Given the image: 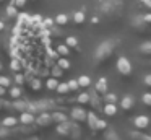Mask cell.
<instances>
[{
    "label": "cell",
    "instance_id": "obj_39",
    "mask_svg": "<svg viewBox=\"0 0 151 140\" xmlns=\"http://www.w3.org/2000/svg\"><path fill=\"white\" fill-rule=\"evenodd\" d=\"M15 83H17L18 86H20V85H23L24 83V75L20 73V72H17V73H15Z\"/></svg>",
    "mask_w": 151,
    "mask_h": 140
},
{
    "label": "cell",
    "instance_id": "obj_32",
    "mask_svg": "<svg viewBox=\"0 0 151 140\" xmlns=\"http://www.w3.org/2000/svg\"><path fill=\"white\" fill-rule=\"evenodd\" d=\"M104 101H106V103L115 104V103H117V96H115L114 93H104Z\"/></svg>",
    "mask_w": 151,
    "mask_h": 140
},
{
    "label": "cell",
    "instance_id": "obj_8",
    "mask_svg": "<svg viewBox=\"0 0 151 140\" xmlns=\"http://www.w3.org/2000/svg\"><path fill=\"white\" fill-rule=\"evenodd\" d=\"M132 26H133V28L137 29L138 33L146 31V23H145L143 16H135V18L132 20Z\"/></svg>",
    "mask_w": 151,
    "mask_h": 140
},
{
    "label": "cell",
    "instance_id": "obj_26",
    "mask_svg": "<svg viewBox=\"0 0 151 140\" xmlns=\"http://www.w3.org/2000/svg\"><path fill=\"white\" fill-rule=\"evenodd\" d=\"M29 85H31V88H33L34 91H39L41 88H42V81H41L39 78H31Z\"/></svg>",
    "mask_w": 151,
    "mask_h": 140
},
{
    "label": "cell",
    "instance_id": "obj_16",
    "mask_svg": "<svg viewBox=\"0 0 151 140\" xmlns=\"http://www.w3.org/2000/svg\"><path fill=\"white\" fill-rule=\"evenodd\" d=\"M86 120H88V125L91 130H96V120H98V116L94 112H86Z\"/></svg>",
    "mask_w": 151,
    "mask_h": 140
},
{
    "label": "cell",
    "instance_id": "obj_41",
    "mask_svg": "<svg viewBox=\"0 0 151 140\" xmlns=\"http://www.w3.org/2000/svg\"><path fill=\"white\" fill-rule=\"evenodd\" d=\"M141 101H143L146 106H151V93H145L143 96H141Z\"/></svg>",
    "mask_w": 151,
    "mask_h": 140
},
{
    "label": "cell",
    "instance_id": "obj_4",
    "mask_svg": "<svg viewBox=\"0 0 151 140\" xmlns=\"http://www.w3.org/2000/svg\"><path fill=\"white\" fill-rule=\"evenodd\" d=\"M52 114H49L47 111H41V114L37 116V119H34V124H37L39 127H49L52 124Z\"/></svg>",
    "mask_w": 151,
    "mask_h": 140
},
{
    "label": "cell",
    "instance_id": "obj_13",
    "mask_svg": "<svg viewBox=\"0 0 151 140\" xmlns=\"http://www.w3.org/2000/svg\"><path fill=\"white\" fill-rule=\"evenodd\" d=\"M80 135H81V130H80L78 124H76V122H70V137H72L73 140H78Z\"/></svg>",
    "mask_w": 151,
    "mask_h": 140
},
{
    "label": "cell",
    "instance_id": "obj_10",
    "mask_svg": "<svg viewBox=\"0 0 151 140\" xmlns=\"http://www.w3.org/2000/svg\"><path fill=\"white\" fill-rule=\"evenodd\" d=\"M34 114H31V112H28V111H24L23 114H21V117H20V120L18 122H21L23 125H33L34 124Z\"/></svg>",
    "mask_w": 151,
    "mask_h": 140
},
{
    "label": "cell",
    "instance_id": "obj_24",
    "mask_svg": "<svg viewBox=\"0 0 151 140\" xmlns=\"http://www.w3.org/2000/svg\"><path fill=\"white\" fill-rule=\"evenodd\" d=\"M76 81H78V85H80V86H83V88H86V86L91 85V78H89L88 75H81Z\"/></svg>",
    "mask_w": 151,
    "mask_h": 140
},
{
    "label": "cell",
    "instance_id": "obj_53",
    "mask_svg": "<svg viewBox=\"0 0 151 140\" xmlns=\"http://www.w3.org/2000/svg\"><path fill=\"white\" fill-rule=\"evenodd\" d=\"M0 2H4V0H0Z\"/></svg>",
    "mask_w": 151,
    "mask_h": 140
},
{
    "label": "cell",
    "instance_id": "obj_29",
    "mask_svg": "<svg viewBox=\"0 0 151 140\" xmlns=\"http://www.w3.org/2000/svg\"><path fill=\"white\" fill-rule=\"evenodd\" d=\"M57 85H59V81H57V78H54V77L47 78V81H46V86L49 88V90H55V88H57Z\"/></svg>",
    "mask_w": 151,
    "mask_h": 140
},
{
    "label": "cell",
    "instance_id": "obj_1",
    "mask_svg": "<svg viewBox=\"0 0 151 140\" xmlns=\"http://www.w3.org/2000/svg\"><path fill=\"white\" fill-rule=\"evenodd\" d=\"M112 52H114V41H102L94 52V62L96 64H102V62L109 60Z\"/></svg>",
    "mask_w": 151,
    "mask_h": 140
},
{
    "label": "cell",
    "instance_id": "obj_37",
    "mask_svg": "<svg viewBox=\"0 0 151 140\" xmlns=\"http://www.w3.org/2000/svg\"><path fill=\"white\" fill-rule=\"evenodd\" d=\"M106 140H119L115 130H112V129H109V127H107V132H106Z\"/></svg>",
    "mask_w": 151,
    "mask_h": 140
},
{
    "label": "cell",
    "instance_id": "obj_46",
    "mask_svg": "<svg viewBox=\"0 0 151 140\" xmlns=\"http://www.w3.org/2000/svg\"><path fill=\"white\" fill-rule=\"evenodd\" d=\"M143 20H145V23H146V25H148V23H151V13L145 15V16H143Z\"/></svg>",
    "mask_w": 151,
    "mask_h": 140
},
{
    "label": "cell",
    "instance_id": "obj_40",
    "mask_svg": "<svg viewBox=\"0 0 151 140\" xmlns=\"http://www.w3.org/2000/svg\"><path fill=\"white\" fill-rule=\"evenodd\" d=\"M67 85H68V90L70 91H76L80 88V85H78V81H76V80H70Z\"/></svg>",
    "mask_w": 151,
    "mask_h": 140
},
{
    "label": "cell",
    "instance_id": "obj_7",
    "mask_svg": "<svg viewBox=\"0 0 151 140\" xmlns=\"http://www.w3.org/2000/svg\"><path fill=\"white\" fill-rule=\"evenodd\" d=\"M133 106H135V98L132 96V94H125V96L120 99V107L122 109L128 111V109H132Z\"/></svg>",
    "mask_w": 151,
    "mask_h": 140
},
{
    "label": "cell",
    "instance_id": "obj_38",
    "mask_svg": "<svg viewBox=\"0 0 151 140\" xmlns=\"http://www.w3.org/2000/svg\"><path fill=\"white\" fill-rule=\"evenodd\" d=\"M107 129V122L102 119H98L96 120V130H106Z\"/></svg>",
    "mask_w": 151,
    "mask_h": 140
},
{
    "label": "cell",
    "instance_id": "obj_27",
    "mask_svg": "<svg viewBox=\"0 0 151 140\" xmlns=\"http://www.w3.org/2000/svg\"><path fill=\"white\" fill-rule=\"evenodd\" d=\"M54 25H55V21H54L52 18H42V21H41L42 29H49V28H52Z\"/></svg>",
    "mask_w": 151,
    "mask_h": 140
},
{
    "label": "cell",
    "instance_id": "obj_31",
    "mask_svg": "<svg viewBox=\"0 0 151 140\" xmlns=\"http://www.w3.org/2000/svg\"><path fill=\"white\" fill-rule=\"evenodd\" d=\"M10 96L13 98V99H18V98H21V90H20V86H18V85H17V86H13V88L10 90Z\"/></svg>",
    "mask_w": 151,
    "mask_h": 140
},
{
    "label": "cell",
    "instance_id": "obj_19",
    "mask_svg": "<svg viewBox=\"0 0 151 140\" xmlns=\"http://www.w3.org/2000/svg\"><path fill=\"white\" fill-rule=\"evenodd\" d=\"M57 54L60 55V57H68V54H70V47L67 44H59L57 46Z\"/></svg>",
    "mask_w": 151,
    "mask_h": 140
},
{
    "label": "cell",
    "instance_id": "obj_28",
    "mask_svg": "<svg viewBox=\"0 0 151 140\" xmlns=\"http://www.w3.org/2000/svg\"><path fill=\"white\" fill-rule=\"evenodd\" d=\"M140 51L143 52V54H146V55H151V41L143 42V44L140 46Z\"/></svg>",
    "mask_w": 151,
    "mask_h": 140
},
{
    "label": "cell",
    "instance_id": "obj_50",
    "mask_svg": "<svg viewBox=\"0 0 151 140\" xmlns=\"http://www.w3.org/2000/svg\"><path fill=\"white\" fill-rule=\"evenodd\" d=\"M26 140H39L37 137H29V139H26Z\"/></svg>",
    "mask_w": 151,
    "mask_h": 140
},
{
    "label": "cell",
    "instance_id": "obj_21",
    "mask_svg": "<svg viewBox=\"0 0 151 140\" xmlns=\"http://www.w3.org/2000/svg\"><path fill=\"white\" fill-rule=\"evenodd\" d=\"M102 111H104V114H107V116H114V114L117 112V107L112 103H106V106L102 107Z\"/></svg>",
    "mask_w": 151,
    "mask_h": 140
},
{
    "label": "cell",
    "instance_id": "obj_14",
    "mask_svg": "<svg viewBox=\"0 0 151 140\" xmlns=\"http://www.w3.org/2000/svg\"><path fill=\"white\" fill-rule=\"evenodd\" d=\"M52 120L57 124L60 122H65V120H68V117H67V114L63 112V111H54L52 112Z\"/></svg>",
    "mask_w": 151,
    "mask_h": 140
},
{
    "label": "cell",
    "instance_id": "obj_45",
    "mask_svg": "<svg viewBox=\"0 0 151 140\" xmlns=\"http://www.w3.org/2000/svg\"><path fill=\"white\" fill-rule=\"evenodd\" d=\"M145 85H146V86H151V73L145 77Z\"/></svg>",
    "mask_w": 151,
    "mask_h": 140
},
{
    "label": "cell",
    "instance_id": "obj_42",
    "mask_svg": "<svg viewBox=\"0 0 151 140\" xmlns=\"http://www.w3.org/2000/svg\"><path fill=\"white\" fill-rule=\"evenodd\" d=\"M0 85L7 88V86H10V85H12V81H10V78H8V77H0Z\"/></svg>",
    "mask_w": 151,
    "mask_h": 140
},
{
    "label": "cell",
    "instance_id": "obj_36",
    "mask_svg": "<svg viewBox=\"0 0 151 140\" xmlns=\"http://www.w3.org/2000/svg\"><path fill=\"white\" fill-rule=\"evenodd\" d=\"M55 90L59 91L60 94H67V93L70 91V90H68V85H67V83H59V85H57Z\"/></svg>",
    "mask_w": 151,
    "mask_h": 140
},
{
    "label": "cell",
    "instance_id": "obj_5",
    "mask_svg": "<svg viewBox=\"0 0 151 140\" xmlns=\"http://www.w3.org/2000/svg\"><path fill=\"white\" fill-rule=\"evenodd\" d=\"M36 106H37V109H39V112L41 111H55V109H60L59 106H57L54 101H50V99H41V101H36Z\"/></svg>",
    "mask_w": 151,
    "mask_h": 140
},
{
    "label": "cell",
    "instance_id": "obj_6",
    "mask_svg": "<svg viewBox=\"0 0 151 140\" xmlns=\"http://www.w3.org/2000/svg\"><path fill=\"white\" fill-rule=\"evenodd\" d=\"M72 119L76 122H83L86 120V111L83 107H73L72 109Z\"/></svg>",
    "mask_w": 151,
    "mask_h": 140
},
{
    "label": "cell",
    "instance_id": "obj_25",
    "mask_svg": "<svg viewBox=\"0 0 151 140\" xmlns=\"http://www.w3.org/2000/svg\"><path fill=\"white\" fill-rule=\"evenodd\" d=\"M50 75H52L54 78H57V80H59V78H60V77H62V75H63V70H62V68H60L59 65L55 64V65H54L52 68H50Z\"/></svg>",
    "mask_w": 151,
    "mask_h": 140
},
{
    "label": "cell",
    "instance_id": "obj_18",
    "mask_svg": "<svg viewBox=\"0 0 151 140\" xmlns=\"http://www.w3.org/2000/svg\"><path fill=\"white\" fill-rule=\"evenodd\" d=\"M89 103L93 104V107H96V109H101V103H99V98H98L96 90H93L91 94H89Z\"/></svg>",
    "mask_w": 151,
    "mask_h": 140
},
{
    "label": "cell",
    "instance_id": "obj_3",
    "mask_svg": "<svg viewBox=\"0 0 151 140\" xmlns=\"http://www.w3.org/2000/svg\"><path fill=\"white\" fill-rule=\"evenodd\" d=\"M117 70L122 75H130L132 73V64L127 57H119L117 59Z\"/></svg>",
    "mask_w": 151,
    "mask_h": 140
},
{
    "label": "cell",
    "instance_id": "obj_22",
    "mask_svg": "<svg viewBox=\"0 0 151 140\" xmlns=\"http://www.w3.org/2000/svg\"><path fill=\"white\" fill-rule=\"evenodd\" d=\"M18 124V120H17V117H12V116H8V117H5L4 120H2V125H5V127H15Z\"/></svg>",
    "mask_w": 151,
    "mask_h": 140
},
{
    "label": "cell",
    "instance_id": "obj_51",
    "mask_svg": "<svg viewBox=\"0 0 151 140\" xmlns=\"http://www.w3.org/2000/svg\"><path fill=\"white\" fill-rule=\"evenodd\" d=\"M0 109H2V101H0Z\"/></svg>",
    "mask_w": 151,
    "mask_h": 140
},
{
    "label": "cell",
    "instance_id": "obj_9",
    "mask_svg": "<svg viewBox=\"0 0 151 140\" xmlns=\"http://www.w3.org/2000/svg\"><path fill=\"white\" fill-rule=\"evenodd\" d=\"M57 133L62 137H70V122L68 120H65V122H60L59 125H57Z\"/></svg>",
    "mask_w": 151,
    "mask_h": 140
},
{
    "label": "cell",
    "instance_id": "obj_43",
    "mask_svg": "<svg viewBox=\"0 0 151 140\" xmlns=\"http://www.w3.org/2000/svg\"><path fill=\"white\" fill-rule=\"evenodd\" d=\"M12 5H15L17 8H21V7L26 5V0H12Z\"/></svg>",
    "mask_w": 151,
    "mask_h": 140
},
{
    "label": "cell",
    "instance_id": "obj_12",
    "mask_svg": "<svg viewBox=\"0 0 151 140\" xmlns=\"http://www.w3.org/2000/svg\"><path fill=\"white\" fill-rule=\"evenodd\" d=\"M96 93H101V94H104V93H107V80H106L104 77H101L98 80V83H96Z\"/></svg>",
    "mask_w": 151,
    "mask_h": 140
},
{
    "label": "cell",
    "instance_id": "obj_20",
    "mask_svg": "<svg viewBox=\"0 0 151 140\" xmlns=\"http://www.w3.org/2000/svg\"><path fill=\"white\" fill-rule=\"evenodd\" d=\"M57 65H59L62 70H68V68L72 67V64H70V60L67 57H59L57 59Z\"/></svg>",
    "mask_w": 151,
    "mask_h": 140
},
{
    "label": "cell",
    "instance_id": "obj_49",
    "mask_svg": "<svg viewBox=\"0 0 151 140\" xmlns=\"http://www.w3.org/2000/svg\"><path fill=\"white\" fill-rule=\"evenodd\" d=\"M5 28V25H4V21H0V31H2V29Z\"/></svg>",
    "mask_w": 151,
    "mask_h": 140
},
{
    "label": "cell",
    "instance_id": "obj_33",
    "mask_svg": "<svg viewBox=\"0 0 151 140\" xmlns=\"http://www.w3.org/2000/svg\"><path fill=\"white\" fill-rule=\"evenodd\" d=\"M76 101H78L80 104H86V103H89V94H88V93H81V94H78V96H76Z\"/></svg>",
    "mask_w": 151,
    "mask_h": 140
},
{
    "label": "cell",
    "instance_id": "obj_44",
    "mask_svg": "<svg viewBox=\"0 0 151 140\" xmlns=\"http://www.w3.org/2000/svg\"><path fill=\"white\" fill-rule=\"evenodd\" d=\"M41 21H42V16H41V15L31 16V25H37V23H41Z\"/></svg>",
    "mask_w": 151,
    "mask_h": 140
},
{
    "label": "cell",
    "instance_id": "obj_2",
    "mask_svg": "<svg viewBox=\"0 0 151 140\" xmlns=\"http://www.w3.org/2000/svg\"><path fill=\"white\" fill-rule=\"evenodd\" d=\"M122 8H124V0H102L99 5L101 13L107 16H115L122 13Z\"/></svg>",
    "mask_w": 151,
    "mask_h": 140
},
{
    "label": "cell",
    "instance_id": "obj_34",
    "mask_svg": "<svg viewBox=\"0 0 151 140\" xmlns=\"http://www.w3.org/2000/svg\"><path fill=\"white\" fill-rule=\"evenodd\" d=\"M55 23L57 25H65V23H68V16L63 15V13H60V15L55 16Z\"/></svg>",
    "mask_w": 151,
    "mask_h": 140
},
{
    "label": "cell",
    "instance_id": "obj_15",
    "mask_svg": "<svg viewBox=\"0 0 151 140\" xmlns=\"http://www.w3.org/2000/svg\"><path fill=\"white\" fill-rule=\"evenodd\" d=\"M12 107H13V109H17V111H21V112H24V111H26V107H28V101H21L20 98H18V99L13 101Z\"/></svg>",
    "mask_w": 151,
    "mask_h": 140
},
{
    "label": "cell",
    "instance_id": "obj_17",
    "mask_svg": "<svg viewBox=\"0 0 151 140\" xmlns=\"http://www.w3.org/2000/svg\"><path fill=\"white\" fill-rule=\"evenodd\" d=\"M10 68L17 73V72H21V68H23V64H21V57H15L13 60L10 62Z\"/></svg>",
    "mask_w": 151,
    "mask_h": 140
},
{
    "label": "cell",
    "instance_id": "obj_52",
    "mask_svg": "<svg viewBox=\"0 0 151 140\" xmlns=\"http://www.w3.org/2000/svg\"><path fill=\"white\" fill-rule=\"evenodd\" d=\"M0 70H2V64H0Z\"/></svg>",
    "mask_w": 151,
    "mask_h": 140
},
{
    "label": "cell",
    "instance_id": "obj_23",
    "mask_svg": "<svg viewBox=\"0 0 151 140\" xmlns=\"http://www.w3.org/2000/svg\"><path fill=\"white\" fill-rule=\"evenodd\" d=\"M65 44L68 46V47H73V49H76V51H80V47H78V39L73 38V36H68V38H67Z\"/></svg>",
    "mask_w": 151,
    "mask_h": 140
},
{
    "label": "cell",
    "instance_id": "obj_11",
    "mask_svg": "<svg viewBox=\"0 0 151 140\" xmlns=\"http://www.w3.org/2000/svg\"><path fill=\"white\" fill-rule=\"evenodd\" d=\"M135 127H138V129H146L148 125H150V119H148L146 116H137L133 120Z\"/></svg>",
    "mask_w": 151,
    "mask_h": 140
},
{
    "label": "cell",
    "instance_id": "obj_47",
    "mask_svg": "<svg viewBox=\"0 0 151 140\" xmlns=\"http://www.w3.org/2000/svg\"><path fill=\"white\" fill-rule=\"evenodd\" d=\"M140 2H143L145 5L148 7V8H151V0H140Z\"/></svg>",
    "mask_w": 151,
    "mask_h": 140
},
{
    "label": "cell",
    "instance_id": "obj_30",
    "mask_svg": "<svg viewBox=\"0 0 151 140\" xmlns=\"http://www.w3.org/2000/svg\"><path fill=\"white\" fill-rule=\"evenodd\" d=\"M17 15H18L17 7L10 3V5H8V8H7V16H8V18H17Z\"/></svg>",
    "mask_w": 151,
    "mask_h": 140
},
{
    "label": "cell",
    "instance_id": "obj_48",
    "mask_svg": "<svg viewBox=\"0 0 151 140\" xmlns=\"http://www.w3.org/2000/svg\"><path fill=\"white\" fill-rule=\"evenodd\" d=\"M0 96H5V86L0 85Z\"/></svg>",
    "mask_w": 151,
    "mask_h": 140
},
{
    "label": "cell",
    "instance_id": "obj_35",
    "mask_svg": "<svg viewBox=\"0 0 151 140\" xmlns=\"http://www.w3.org/2000/svg\"><path fill=\"white\" fill-rule=\"evenodd\" d=\"M73 21L78 23V25H80V23H83V21H85V13H83V12H75V15H73Z\"/></svg>",
    "mask_w": 151,
    "mask_h": 140
}]
</instances>
